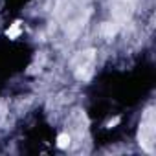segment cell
<instances>
[{
	"label": "cell",
	"mask_w": 156,
	"mask_h": 156,
	"mask_svg": "<svg viewBox=\"0 0 156 156\" xmlns=\"http://www.w3.org/2000/svg\"><path fill=\"white\" fill-rule=\"evenodd\" d=\"M156 121H154V108H147L141 123H140V132H138V140L140 145L147 151V152H154V132H156Z\"/></svg>",
	"instance_id": "obj_1"
},
{
	"label": "cell",
	"mask_w": 156,
	"mask_h": 156,
	"mask_svg": "<svg viewBox=\"0 0 156 156\" xmlns=\"http://www.w3.org/2000/svg\"><path fill=\"white\" fill-rule=\"evenodd\" d=\"M132 2L130 0H114V4H112V17L116 22H125L130 19L132 15Z\"/></svg>",
	"instance_id": "obj_2"
},
{
	"label": "cell",
	"mask_w": 156,
	"mask_h": 156,
	"mask_svg": "<svg viewBox=\"0 0 156 156\" xmlns=\"http://www.w3.org/2000/svg\"><path fill=\"white\" fill-rule=\"evenodd\" d=\"M57 147L59 149H68L70 147V134H66V132L59 134L57 136Z\"/></svg>",
	"instance_id": "obj_3"
},
{
	"label": "cell",
	"mask_w": 156,
	"mask_h": 156,
	"mask_svg": "<svg viewBox=\"0 0 156 156\" xmlns=\"http://www.w3.org/2000/svg\"><path fill=\"white\" fill-rule=\"evenodd\" d=\"M6 35H8L9 39H17V37L20 35V22H15V24L6 31Z\"/></svg>",
	"instance_id": "obj_4"
},
{
	"label": "cell",
	"mask_w": 156,
	"mask_h": 156,
	"mask_svg": "<svg viewBox=\"0 0 156 156\" xmlns=\"http://www.w3.org/2000/svg\"><path fill=\"white\" fill-rule=\"evenodd\" d=\"M116 30H118V26H116V24H110V22L103 26V33H105L107 37H112V35L116 33Z\"/></svg>",
	"instance_id": "obj_5"
}]
</instances>
